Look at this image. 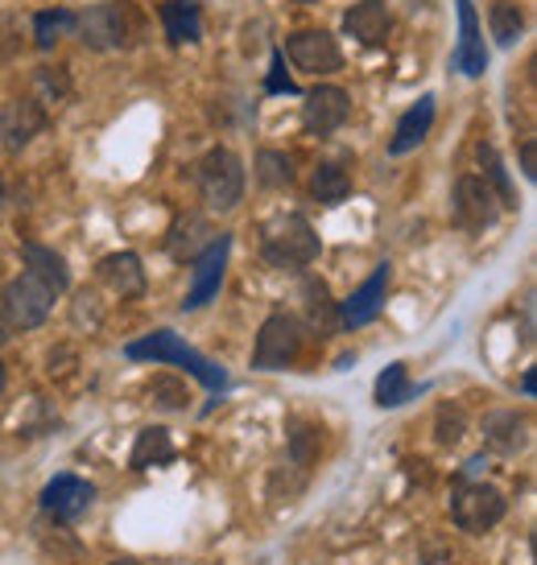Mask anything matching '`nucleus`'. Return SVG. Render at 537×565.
I'll return each mask as SVG.
<instances>
[{"label": "nucleus", "instance_id": "f257e3e1", "mask_svg": "<svg viewBox=\"0 0 537 565\" xmlns=\"http://www.w3.org/2000/svg\"><path fill=\"white\" fill-rule=\"evenodd\" d=\"M125 355L133 363H166V367H182L187 376H194L203 388H211V393H223V388H228V372H223L220 363H211L207 355H199V351H194L182 334H175V330H149V334H141L137 343L125 347Z\"/></svg>", "mask_w": 537, "mask_h": 565}, {"label": "nucleus", "instance_id": "f03ea898", "mask_svg": "<svg viewBox=\"0 0 537 565\" xmlns=\"http://www.w3.org/2000/svg\"><path fill=\"white\" fill-rule=\"evenodd\" d=\"M323 252V239L315 236V227L306 215H277L273 223H265L261 232V256H265L273 268H289V273H302L310 268Z\"/></svg>", "mask_w": 537, "mask_h": 565}, {"label": "nucleus", "instance_id": "7ed1b4c3", "mask_svg": "<svg viewBox=\"0 0 537 565\" xmlns=\"http://www.w3.org/2000/svg\"><path fill=\"white\" fill-rule=\"evenodd\" d=\"M194 178H199V194H203L207 211H236L244 203V161L228 145L207 149Z\"/></svg>", "mask_w": 537, "mask_h": 565}, {"label": "nucleus", "instance_id": "20e7f679", "mask_svg": "<svg viewBox=\"0 0 537 565\" xmlns=\"http://www.w3.org/2000/svg\"><path fill=\"white\" fill-rule=\"evenodd\" d=\"M302 343H306V330L294 315H268L256 330V343H253V367L256 372H285L294 367V360L302 355Z\"/></svg>", "mask_w": 537, "mask_h": 565}, {"label": "nucleus", "instance_id": "39448f33", "mask_svg": "<svg viewBox=\"0 0 537 565\" xmlns=\"http://www.w3.org/2000/svg\"><path fill=\"white\" fill-rule=\"evenodd\" d=\"M80 42L87 50H128L133 38H137V13L128 4H95L87 13L80 17Z\"/></svg>", "mask_w": 537, "mask_h": 565}, {"label": "nucleus", "instance_id": "423d86ee", "mask_svg": "<svg viewBox=\"0 0 537 565\" xmlns=\"http://www.w3.org/2000/svg\"><path fill=\"white\" fill-rule=\"evenodd\" d=\"M228 256H232V236L220 232V236L190 260V285H187V298H182V315H194V310H203L207 301L220 298Z\"/></svg>", "mask_w": 537, "mask_h": 565}, {"label": "nucleus", "instance_id": "0eeeda50", "mask_svg": "<svg viewBox=\"0 0 537 565\" xmlns=\"http://www.w3.org/2000/svg\"><path fill=\"white\" fill-rule=\"evenodd\" d=\"M508 512V500L492 483H459L451 495V520L463 533H488Z\"/></svg>", "mask_w": 537, "mask_h": 565}, {"label": "nucleus", "instance_id": "6e6552de", "mask_svg": "<svg viewBox=\"0 0 537 565\" xmlns=\"http://www.w3.org/2000/svg\"><path fill=\"white\" fill-rule=\"evenodd\" d=\"M54 298H59V294H54L50 285H42L38 277H30V273H21V277H13V281L4 285L0 310L9 318V327L38 330L50 318V310H54Z\"/></svg>", "mask_w": 537, "mask_h": 565}, {"label": "nucleus", "instance_id": "1a4fd4ad", "mask_svg": "<svg viewBox=\"0 0 537 565\" xmlns=\"http://www.w3.org/2000/svg\"><path fill=\"white\" fill-rule=\"evenodd\" d=\"M389 285H393V265L380 260L344 301H335V315H339V330H360L368 322H377V315L385 310L389 298Z\"/></svg>", "mask_w": 537, "mask_h": 565}, {"label": "nucleus", "instance_id": "9d476101", "mask_svg": "<svg viewBox=\"0 0 537 565\" xmlns=\"http://www.w3.org/2000/svg\"><path fill=\"white\" fill-rule=\"evenodd\" d=\"M282 58H289L294 71L318 79V75H335L344 66V50H339V42L327 30H294L285 38Z\"/></svg>", "mask_w": 537, "mask_h": 565}, {"label": "nucleus", "instance_id": "9b49d317", "mask_svg": "<svg viewBox=\"0 0 537 565\" xmlns=\"http://www.w3.org/2000/svg\"><path fill=\"white\" fill-rule=\"evenodd\" d=\"M505 206L496 203V194L488 190V182L480 173H463L455 182V194H451V215L463 232H484L501 220Z\"/></svg>", "mask_w": 537, "mask_h": 565}, {"label": "nucleus", "instance_id": "f8f14e48", "mask_svg": "<svg viewBox=\"0 0 537 565\" xmlns=\"http://www.w3.org/2000/svg\"><path fill=\"white\" fill-rule=\"evenodd\" d=\"M348 116H351V95L344 87H335V83H318L302 99V128L310 137H331V132H339V128L348 125Z\"/></svg>", "mask_w": 537, "mask_h": 565}, {"label": "nucleus", "instance_id": "ddd939ff", "mask_svg": "<svg viewBox=\"0 0 537 565\" xmlns=\"http://www.w3.org/2000/svg\"><path fill=\"white\" fill-rule=\"evenodd\" d=\"M95 503V487L80 475H54L46 487H42V512L59 524H75V520Z\"/></svg>", "mask_w": 537, "mask_h": 565}, {"label": "nucleus", "instance_id": "4468645a", "mask_svg": "<svg viewBox=\"0 0 537 565\" xmlns=\"http://www.w3.org/2000/svg\"><path fill=\"white\" fill-rule=\"evenodd\" d=\"M459 13V46H455V71L467 79H484L488 71V46H484V21L475 13L472 0H455Z\"/></svg>", "mask_w": 537, "mask_h": 565}, {"label": "nucleus", "instance_id": "2eb2a0df", "mask_svg": "<svg viewBox=\"0 0 537 565\" xmlns=\"http://www.w3.org/2000/svg\"><path fill=\"white\" fill-rule=\"evenodd\" d=\"M42 128H46V108L38 99H13L0 111V141L9 153H21Z\"/></svg>", "mask_w": 537, "mask_h": 565}, {"label": "nucleus", "instance_id": "dca6fc26", "mask_svg": "<svg viewBox=\"0 0 537 565\" xmlns=\"http://www.w3.org/2000/svg\"><path fill=\"white\" fill-rule=\"evenodd\" d=\"M389 30H393V13H389L385 0H360V4H351L348 13H344V33L368 50L385 46Z\"/></svg>", "mask_w": 537, "mask_h": 565}, {"label": "nucleus", "instance_id": "f3484780", "mask_svg": "<svg viewBox=\"0 0 537 565\" xmlns=\"http://www.w3.org/2000/svg\"><path fill=\"white\" fill-rule=\"evenodd\" d=\"M95 277L108 285L120 301L141 298L145 294V268L137 252H108V256L95 265Z\"/></svg>", "mask_w": 537, "mask_h": 565}, {"label": "nucleus", "instance_id": "a211bd4d", "mask_svg": "<svg viewBox=\"0 0 537 565\" xmlns=\"http://www.w3.org/2000/svg\"><path fill=\"white\" fill-rule=\"evenodd\" d=\"M434 111H439V99H434V95H422V99L397 120L393 141H389V153H393V158H406V153H413L418 145L427 141L430 128H434Z\"/></svg>", "mask_w": 537, "mask_h": 565}, {"label": "nucleus", "instance_id": "6ab92c4d", "mask_svg": "<svg viewBox=\"0 0 537 565\" xmlns=\"http://www.w3.org/2000/svg\"><path fill=\"white\" fill-rule=\"evenodd\" d=\"M302 310H306V327L302 330H315L318 339H331L335 330H339V315H335V298L327 281L302 277Z\"/></svg>", "mask_w": 537, "mask_h": 565}, {"label": "nucleus", "instance_id": "aec40b11", "mask_svg": "<svg viewBox=\"0 0 537 565\" xmlns=\"http://www.w3.org/2000/svg\"><path fill=\"white\" fill-rule=\"evenodd\" d=\"M484 441L505 458L522 455L525 446H529V422L517 408H501V413H492L488 422H484Z\"/></svg>", "mask_w": 537, "mask_h": 565}, {"label": "nucleus", "instance_id": "412c9836", "mask_svg": "<svg viewBox=\"0 0 537 565\" xmlns=\"http://www.w3.org/2000/svg\"><path fill=\"white\" fill-rule=\"evenodd\" d=\"M21 260H25V273L38 277L42 285H50L54 294H66V289H71V268H66V260L54 248L25 239V244H21Z\"/></svg>", "mask_w": 537, "mask_h": 565}, {"label": "nucleus", "instance_id": "4be33fe9", "mask_svg": "<svg viewBox=\"0 0 537 565\" xmlns=\"http://www.w3.org/2000/svg\"><path fill=\"white\" fill-rule=\"evenodd\" d=\"M161 30L175 46H194L203 38V13L194 0H166L161 4Z\"/></svg>", "mask_w": 537, "mask_h": 565}, {"label": "nucleus", "instance_id": "5701e85b", "mask_svg": "<svg viewBox=\"0 0 537 565\" xmlns=\"http://www.w3.org/2000/svg\"><path fill=\"white\" fill-rule=\"evenodd\" d=\"M175 458V441H170V429H161V425H149L137 434L133 441V455H128V467L133 471H149V467H166Z\"/></svg>", "mask_w": 537, "mask_h": 565}, {"label": "nucleus", "instance_id": "b1692460", "mask_svg": "<svg viewBox=\"0 0 537 565\" xmlns=\"http://www.w3.org/2000/svg\"><path fill=\"white\" fill-rule=\"evenodd\" d=\"M475 161H480V178L488 182V190L496 194V203L505 206V211H513L517 206V190H513V178H508L505 161H501V153H496V145L480 141L475 145Z\"/></svg>", "mask_w": 537, "mask_h": 565}, {"label": "nucleus", "instance_id": "393cba45", "mask_svg": "<svg viewBox=\"0 0 537 565\" xmlns=\"http://www.w3.org/2000/svg\"><path fill=\"white\" fill-rule=\"evenodd\" d=\"M418 393H422V388L410 380V363L397 360L377 376V393H372V396H377V408H401L406 401H413Z\"/></svg>", "mask_w": 537, "mask_h": 565}, {"label": "nucleus", "instance_id": "a878e982", "mask_svg": "<svg viewBox=\"0 0 537 565\" xmlns=\"http://www.w3.org/2000/svg\"><path fill=\"white\" fill-rule=\"evenodd\" d=\"M488 33L496 38V46H517L525 33V13L513 0H492L488 9Z\"/></svg>", "mask_w": 537, "mask_h": 565}, {"label": "nucleus", "instance_id": "bb28decb", "mask_svg": "<svg viewBox=\"0 0 537 565\" xmlns=\"http://www.w3.org/2000/svg\"><path fill=\"white\" fill-rule=\"evenodd\" d=\"M75 30H80V13H71V9H46V13L33 17V46L54 50V42H63L66 33Z\"/></svg>", "mask_w": 537, "mask_h": 565}, {"label": "nucleus", "instance_id": "cd10ccee", "mask_svg": "<svg viewBox=\"0 0 537 565\" xmlns=\"http://www.w3.org/2000/svg\"><path fill=\"white\" fill-rule=\"evenodd\" d=\"M310 194H315L323 206H335L344 203L351 194V178L344 166H335V161H323L315 173H310Z\"/></svg>", "mask_w": 537, "mask_h": 565}, {"label": "nucleus", "instance_id": "c85d7f7f", "mask_svg": "<svg viewBox=\"0 0 537 565\" xmlns=\"http://www.w3.org/2000/svg\"><path fill=\"white\" fill-rule=\"evenodd\" d=\"M253 170H256V182L265 190H282L294 182V158L282 153V149H261L253 161Z\"/></svg>", "mask_w": 537, "mask_h": 565}, {"label": "nucleus", "instance_id": "c756f323", "mask_svg": "<svg viewBox=\"0 0 537 565\" xmlns=\"http://www.w3.org/2000/svg\"><path fill=\"white\" fill-rule=\"evenodd\" d=\"M315 455H318V429L315 425L294 422L289 425V462H294V467H310Z\"/></svg>", "mask_w": 537, "mask_h": 565}, {"label": "nucleus", "instance_id": "7c9ffc66", "mask_svg": "<svg viewBox=\"0 0 537 565\" xmlns=\"http://www.w3.org/2000/svg\"><path fill=\"white\" fill-rule=\"evenodd\" d=\"M467 434V422H463V413L451 405L439 408V417H434V438H439V446H459V438Z\"/></svg>", "mask_w": 537, "mask_h": 565}, {"label": "nucleus", "instance_id": "2f4dec72", "mask_svg": "<svg viewBox=\"0 0 537 565\" xmlns=\"http://www.w3.org/2000/svg\"><path fill=\"white\" fill-rule=\"evenodd\" d=\"M149 396L158 401L161 408H187L190 396H187V384L175 376H158L154 384H149Z\"/></svg>", "mask_w": 537, "mask_h": 565}, {"label": "nucleus", "instance_id": "473e14b6", "mask_svg": "<svg viewBox=\"0 0 537 565\" xmlns=\"http://www.w3.org/2000/svg\"><path fill=\"white\" fill-rule=\"evenodd\" d=\"M265 95H298V83L285 75V58L282 50H273L268 58V75H265Z\"/></svg>", "mask_w": 537, "mask_h": 565}, {"label": "nucleus", "instance_id": "72a5a7b5", "mask_svg": "<svg viewBox=\"0 0 537 565\" xmlns=\"http://www.w3.org/2000/svg\"><path fill=\"white\" fill-rule=\"evenodd\" d=\"M17 50H21V21L13 13H4L0 17V58L9 63V58H17Z\"/></svg>", "mask_w": 537, "mask_h": 565}, {"label": "nucleus", "instance_id": "f704fd0d", "mask_svg": "<svg viewBox=\"0 0 537 565\" xmlns=\"http://www.w3.org/2000/svg\"><path fill=\"white\" fill-rule=\"evenodd\" d=\"M33 79H38V87H46V92L54 95V99H63V95L71 92V83H66V75H63V71L54 75V66H38V75H33Z\"/></svg>", "mask_w": 537, "mask_h": 565}, {"label": "nucleus", "instance_id": "c9c22d12", "mask_svg": "<svg viewBox=\"0 0 537 565\" xmlns=\"http://www.w3.org/2000/svg\"><path fill=\"white\" fill-rule=\"evenodd\" d=\"M522 170H525V178H537V161H534V141H525V145H522Z\"/></svg>", "mask_w": 537, "mask_h": 565}, {"label": "nucleus", "instance_id": "e433bc0d", "mask_svg": "<svg viewBox=\"0 0 537 565\" xmlns=\"http://www.w3.org/2000/svg\"><path fill=\"white\" fill-rule=\"evenodd\" d=\"M522 393H525V396H534V393H537V376H534V372H525V380H522Z\"/></svg>", "mask_w": 537, "mask_h": 565}, {"label": "nucleus", "instance_id": "4c0bfd02", "mask_svg": "<svg viewBox=\"0 0 537 565\" xmlns=\"http://www.w3.org/2000/svg\"><path fill=\"white\" fill-rule=\"evenodd\" d=\"M108 565H137L133 557H116V562H108Z\"/></svg>", "mask_w": 537, "mask_h": 565}, {"label": "nucleus", "instance_id": "58836bf2", "mask_svg": "<svg viewBox=\"0 0 537 565\" xmlns=\"http://www.w3.org/2000/svg\"><path fill=\"white\" fill-rule=\"evenodd\" d=\"M0 393H4V360H0Z\"/></svg>", "mask_w": 537, "mask_h": 565}, {"label": "nucleus", "instance_id": "ea45409f", "mask_svg": "<svg viewBox=\"0 0 537 565\" xmlns=\"http://www.w3.org/2000/svg\"><path fill=\"white\" fill-rule=\"evenodd\" d=\"M294 4H318V0H294Z\"/></svg>", "mask_w": 537, "mask_h": 565}, {"label": "nucleus", "instance_id": "a19ab883", "mask_svg": "<svg viewBox=\"0 0 537 565\" xmlns=\"http://www.w3.org/2000/svg\"><path fill=\"white\" fill-rule=\"evenodd\" d=\"M0 199H4V186H0Z\"/></svg>", "mask_w": 537, "mask_h": 565}]
</instances>
